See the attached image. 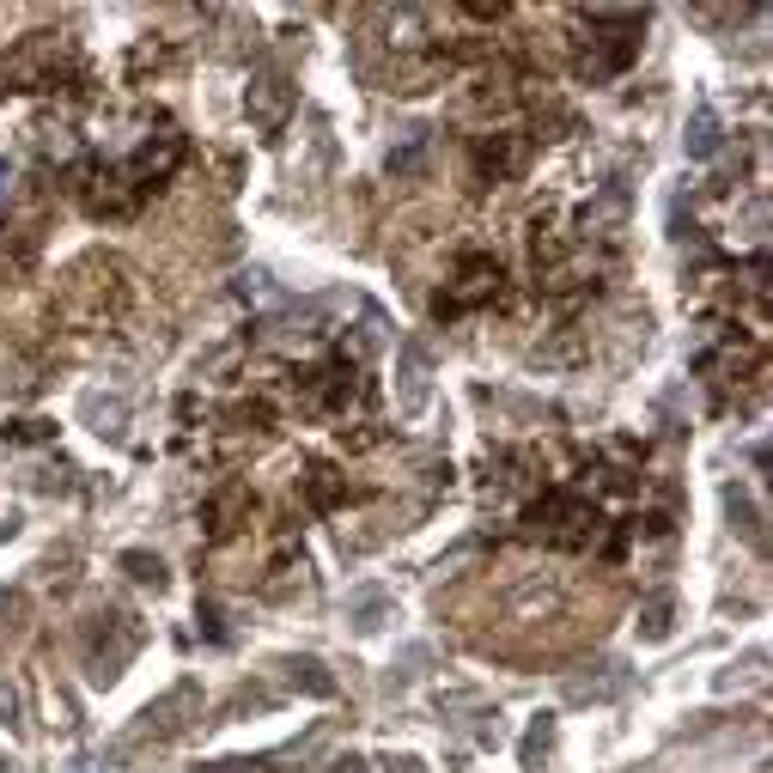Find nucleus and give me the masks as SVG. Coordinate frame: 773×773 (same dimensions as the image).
Listing matches in <instances>:
<instances>
[{"mask_svg":"<svg viewBox=\"0 0 773 773\" xmlns=\"http://www.w3.org/2000/svg\"><path fill=\"white\" fill-rule=\"evenodd\" d=\"M530 159V140L524 135H494V140H481L476 147V165L481 177H494V183H506V177H518Z\"/></svg>","mask_w":773,"mask_h":773,"instance_id":"obj_7","label":"nucleus"},{"mask_svg":"<svg viewBox=\"0 0 773 773\" xmlns=\"http://www.w3.org/2000/svg\"><path fill=\"white\" fill-rule=\"evenodd\" d=\"M244 110H250V123H256V135L275 140L280 128H287V116H293V79L280 74L275 62L256 67V74H250V92H244Z\"/></svg>","mask_w":773,"mask_h":773,"instance_id":"obj_4","label":"nucleus"},{"mask_svg":"<svg viewBox=\"0 0 773 773\" xmlns=\"http://www.w3.org/2000/svg\"><path fill=\"white\" fill-rule=\"evenodd\" d=\"M530 524H536V536L560 542V548H579V542H591V530H597V506H591L585 494H572V487H555V494L536 499Z\"/></svg>","mask_w":773,"mask_h":773,"instance_id":"obj_2","label":"nucleus"},{"mask_svg":"<svg viewBox=\"0 0 773 773\" xmlns=\"http://www.w3.org/2000/svg\"><path fill=\"white\" fill-rule=\"evenodd\" d=\"M591 43H597V55H585V74H621V67L639 55V31H646V18L639 13H591Z\"/></svg>","mask_w":773,"mask_h":773,"instance_id":"obj_3","label":"nucleus"},{"mask_svg":"<svg viewBox=\"0 0 773 773\" xmlns=\"http://www.w3.org/2000/svg\"><path fill=\"white\" fill-rule=\"evenodd\" d=\"M719 140H725V135H719V116L700 104L695 123H688V159H712V153H719Z\"/></svg>","mask_w":773,"mask_h":773,"instance_id":"obj_9","label":"nucleus"},{"mask_svg":"<svg viewBox=\"0 0 773 773\" xmlns=\"http://www.w3.org/2000/svg\"><path fill=\"white\" fill-rule=\"evenodd\" d=\"M354 403H366V384H359V371H354V359H347V354L329 359V366H317L305 378V390H299V408L317 415V420H347V408H354Z\"/></svg>","mask_w":773,"mask_h":773,"instance_id":"obj_1","label":"nucleus"},{"mask_svg":"<svg viewBox=\"0 0 773 773\" xmlns=\"http://www.w3.org/2000/svg\"><path fill=\"white\" fill-rule=\"evenodd\" d=\"M396 359H403V366H396V403H403V415H420L427 396H433V359H427L420 341H403Z\"/></svg>","mask_w":773,"mask_h":773,"instance_id":"obj_6","label":"nucleus"},{"mask_svg":"<svg viewBox=\"0 0 773 773\" xmlns=\"http://www.w3.org/2000/svg\"><path fill=\"white\" fill-rule=\"evenodd\" d=\"M494 293H499V263H494V256H464L457 287H451V293H439V317H464V311L487 305Z\"/></svg>","mask_w":773,"mask_h":773,"instance_id":"obj_5","label":"nucleus"},{"mask_svg":"<svg viewBox=\"0 0 773 773\" xmlns=\"http://www.w3.org/2000/svg\"><path fill=\"white\" fill-rule=\"evenodd\" d=\"M293 682H305L311 695H335V676H324V664H317V658H293Z\"/></svg>","mask_w":773,"mask_h":773,"instance_id":"obj_11","label":"nucleus"},{"mask_svg":"<svg viewBox=\"0 0 773 773\" xmlns=\"http://www.w3.org/2000/svg\"><path fill=\"white\" fill-rule=\"evenodd\" d=\"M123 567L128 572H135V579H140V585H165V560H159V555H123Z\"/></svg>","mask_w":773,"mask_h":773,"instance_id":"obj_12","label":"nucleus"},{"mask_svg":"<svg viewBox=\"0 0 773 773\" xmlns=\"http://www.w3.org/2000/svg\"><path fill=\"white\" fill-rule=\"evenodd\" d=\"M305 499L311 506H335L341 499V476L329 464H311V476H305Z\"/></svg>","mask_w":773,"mask_h":773,"instance_id":"obj_10","label":"nucleus"},{"mask_svg":"<svg viewBox=\"0 0 773 773\" xmlns=\"http://www.w3.org/2000/svg\"><path fill=\"white\" fill-rule=\"evenodd\" d=\"M329 773H366V756H335V761H329Z\"/></svg>","mask_w":773,"mask_h":773,"instance_id":"obj_13","label":"nucleus"},{"mask_svg":"<svg viewBox=\"0 0 773 773\" xmlns=\"http://www.w3.org/2000/svg\"><path fill=\"white\" fill-rule=\"evenodd\" d=\"M238 506H244V487H226L219 499H207V536H214V542H226V536L238 530V524H232Z\"/></svg>","mask_w":773,"mask_h":773,"instance_id":"obj_8","label":"nucleus"},{"mask_svg":"<svg viewBox=\"0 0 773 773\" xmlns=\"http://www.w3.org/2000/svg\"><path fill=\"white\" fill-rule=\"evenodd\" d=\"M390 773H427V768H420L415 756H396V761H390Z\"/></svg>","mask_w":773,"mask_h":773,"instance_id":"obj_14","label":"nucleus"}]
</instances>
